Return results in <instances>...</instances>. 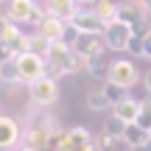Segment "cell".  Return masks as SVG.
<instances>
[{
    "instance_id": "cell-26",
    "label": "cell",
    "mask_w": 151,
    "mask_h": 151,
    "mask_svg": "<svg viewBox=\"0 0 151 151\" xmlns=\"http://www.w3.org/2000/svg\"><path fill=\"white\" fill-rule=\"evenodd\" d=\"M78 37H81V31H78V28H73L70 22H67V31H65V42H67V45L73 48V45L78 42Z\"/></svg>"
},
{
    "instance_id": "cell-37",
    "label": "cell",
    "mask_w": 151,
    "mask_h": 151,
    "mask_svg": "<svg viewBox=\"0 0 151 151\" xmlns=\"http://www.w3.org/2000/svg\"><path fill=\"white\" fill-rule=\"evenodd\" d=\"M0 3H3V0H0Z\"/></svg>"
},
{
    "instance_id": "cell-22",
    "label": "cell",
    "mask_w": 151,
    "mask_h": 151,
    "mask_svg": "<svg viewBox=\"0 0 151 151\" xmlns=\"http://www.w3.org/2000/svg\"><path fill=\"white\" fill-rule=\"evenodd\" d=\"M20 34V28H17V22L9 20V14H0V42H6V39L17 37Z\"/></svg>"
},
{
    "instance_id": "cell-32",
    "label": "cell",
    "mask_w": 151,
    "mask_h": 151,
    "mask_svg": "<svg viewBox=\"0 0 151 151\" xmlns=\"http://www.w3.org/2000/svg\"><path fill=\"white\" fill-rule=\"evenodd\" d=\"M137 3H140V6H151V0H137Z\"/></svg>"
},
{
    "instance_id": "cell-28",
    "label": "cell",
    "mask_w": 151,
    "mask_h": 151,
    "mask_svg": "<svg viewBox=\"0 0 151 151\" xmlns=\"http://www.w3.org/2000/svg\"><path fill=\"white\" fill-rule=\"evenodd\" d=\"M140 56H143V59H151V34L140 42Z\"/></svg>"
},
{
    "instance_id": "cell-31",
    "label": "cell",
    "mask_w": 151,
    "mask_h": 151,
    "mask_svg": "<svg viewBox=\"0 0 151 151\" xmlns=\"http://www.w3.org/2000/svg\"><path fill=\"white\" fill-rule=\"evenodd\" d=\"M76 3H78V6H92L95 0H76Z\"/></svg>"
},
{
    "instance_id": "cell-20",
    "label": "cell",
    "mask_w": 151,
    "mask_h": 151,
    "mask_svg": "<svg viewBox=\"0 0 151 151\" xmlns=\"http://www.w3.org/2000/svg\"><path fill=\"white\" fill-rule=\"evenodd\" d=\"M48 39H45L42 37V34H28V53H37V56H42V59H45V53H48Z\"/></svg>"
},
{
    "instance_id": "cell-17",
    "label": "cell",
    "mask_w": 151,
    "mask_h": 151,
    "mask_svg": "<svg viewBox=\"0 0 151 151\" xmlns=\"http://www.w3.org/2000/svg\"><path fill=\"white\" fill-rule=\"evenodd\" d=\"M70 50H73V48L65 42V39L50 42V45H48V53H45V62H59V65H62V62L67 59V53H70Z\"/></svg>"
},
{
    "instance_id": "cell-1",
    "label": "cell",
    "mask_w": 151,
    "mask_h": 151,
    "mask_svg": "<svg viewBox=\"0 0 151 151\" xmlns=\"http://www.w3.org/2000/svg\"><path fill=\"white\" fill-rule=\"evenodd\" d=\"M140 78H143V73L134 67V62H129V59H115V62H109L106 81H112L115 87H120V90H132Z\"/></svg>"
},
{
    "instance_id": "cell-12",
    "label": "cell",
    "mask_w": 151,
    "mask_h": 151,
    "mask_svg": "<svg viewBox=\"0 0 151 151\" xmlns=\"http://www.w3.org/2000/svg\"><path fill=\"white\" fill-rule=\"evenodd\" d=\"M45 9H48V14L62 17L65 22H70L73 14L78 11V3H76V0H48V3H45Z\"/></svg>"
},
{
    "instance_id": "cell-10",
    "label": "cell",
    "mask_w": 151,
    "mask_h": 151,
    "mask_svg": "<svg viewBox=\"0 0 151 151\" xmlns=\"http://www.w3.org/2000/svg\"><path fill=\"white\" fill-rule=\"evenodd\" d=\"M73 50H76V53H81V56L87 59V56H98V53H104V50H106V45H104V37L81 34V37H78V42L73 45Z\"/></svg>"
},
{
    "instance_id": "cell-36",
    "label": "cell",
    "mask_w": 151,
    "mask_h": 151,
    "mask_svg": "<svg viewBox=\"0 0 151 151\" xmlns=\"http://www.w3.org/2000/svg\"><path fill=\"white\" fill-rule=\"evenodd\" d=\"M148 137H151V132H148Z\"/></svg>"
},
{
    "instance_id": "cell-25",
    "label": "cell",
    "mask_w": 151,
    "mask_h": 151,
    "mask_svg": "<svg viewBox=\"0 0 151 151\" xmlns=\"http://www.w3.org/2000/svg\"><path fill=\"white\" fill-rule=\"evenodd\" d=\"M45 20H48V9L37 3V9H34V14H31V25H37V28H39Z\"/></svg>"
},
{
    "instance_id": "cell-24",
    "label": "cell",
    "mask_w": 151,
    "mask_h": 151,
    "mask_svg": "<svg viewBox=\"0 0 151 151\" xmlns=\"http://www.w3.org/2000/svg\"><path fill=\"white\" fill-rule=\"evenodd\" d=\"M123 129H126V123L118 120L115 115H112V120H106V126H104V132H106V134H115V137H123Z\"/></svg>"
},
{
    "instance_id": "cell-21",
    "label": "cell",
    "mask_w": 151,
    "mask_h": 151,
    "mask_svg": "<svg viewBox=\"0 0 151 151\" xmlns=\"http://www.w3.org/2000/svg\"><path fill=\"white\" fill-rule=\"evenodd\" d=\"M62 67H65V76H76V73H81V70H84V56L76 53V50H70V53H67V59L62 62Z\"/></svg>"
},
{
    "instance_id": "cell-4",
    "label": "cell",
    "mask_w": 151,
    "mask_h": 151,
    "mask_svg": "<svg viewBox=\"0 0 151 151\" xmlns=\"http://www.w3.org/2000/svg\"><path fill=\"white\" fill-rule=\"evenodd\" d=\"M129 39H132V28L126 25V22H120V20L109 22V25L104 28V45H106L109 50H115V53L129 48Z\"/></svg>"
},
{
    "instance_id": "cell-38",
    "label": "cell",
    "mask_w": 151,
    "mask_h": 151,
    "mask_svg": "<svg viewBox=\"0 0 151 151\" xmlns=\"http://www.w3.org/2000/svg\"><path fill=\"white\" fill-rule=\"evenodd\" d=\"M0 84H3V81H0Z\"/></svg>"
},
{
    "instance_id": "cell-30",
    "label": "cell",
    "mask_w": 151,
    "mask_h": 151,
    "mask_svg": "<svg viewBox=\"0 0 151 151\" xmlns=\"http://www.w3.org/2000/svg\"><path fill=\"white\" fill-rule=\"evenodd\" d=\"M17 151H39V148H34V146H20Z\"/></svg>"
},
{
    "instance_id": "cell-34",
    "label": "cell",
    "mask_w": 151,
    "mask_h": 151,
    "mask_svg": "<svg viewBox=\"0 0 151 151\" xmlns=\"http://www.w3.org/2000/svg\"><path fill=\"white\" fill-rule=\"evenodd\" d=\"M0 151H9V148H0Z\"/></svg>"
},
{
    "instance_id": "cell-35",
    "label": "cell",
    "mask_w": 151,
    "mask_h": 151,
    "mask_svg": "<svg viewBox=\"0 0 151 151\" xmlns=\"http://www.w3.org/2000/svg\"><path fill=\"white\" fill-rule=\"evenodd\" d=\"M42 3H48V0H42Z\"/></svg>"
},
{
    "instance_id": "cell-5",
    "label": "cell",
    "mask_w": 151,
    "mask_h": 151,
    "mask_svg": "<svg viewBox=\"0 0 151 151\" xmlns=\"http://www.w3.org/2000/svg\"><path fill=\"white\" fill-rule=\"evenodd\" d=\"M70 25L78 28L81 34H92V37H104V28H106L95 14H92V9H78V11L73 14Z\"/></svg>"
},
{
    "instance_id": "cell-14",
    "label": "cell",
    "mask_w": 151,
    "mask_h": 151,
    "mask_svg": "<svg viewBox=\"0 0 151 151\" xmlns=\"http://www.w3.org/2000/svg\"><path fill=\"white\" fill-rule=\"evenodd\" d=\"M123 143H126L129 148L146 146V143H148V132H143L137 123H126V129H123Z\"/></svg>"
},
{
    "instance_id": "cell-29",
    "label": "cell",
    "mask_w": 151,
    "mask_h": 151,
    "mask_svg": "<svg viewBox=\"0 0 151 151\" xmlns=\"http://www.w3.org/2000/svg\"><path fill=\"white\" fill-rule=\"evenodd\" d=\"M143 84H146V90H148V95H151V70L143 73Z\"/></svg>"
},
{
    "instance_id": "cell-7",
    "label": "cell",
    "mask_w": 151,
    "mask_h": 151,
    "mask_svg": "<svg viewBox=\"0 0 151 151\" xmlns=\"http://www.w3.org/2000/svg\"><path fill=\"white\" fill-rule=\"evenodd\" d=\"M22 137V129L20 123H17L14 118H9V115H0V148H14L17 143H20Z\"/></svg>"
},
{
    "instance_id": "cell-6",
    "label": "cell",
    "mask_w": 151,
    "mask_h": 151,
    "mask_svg": "<svg viewBox=\"0 0 151 151\" xmlns=\"http://www.w3.org/2000/svg\"><path fill=\"white\" fill-rule=\"evenodd\" d=\"M146 17H148L146 6H140L137 0L118 3V20H120V22H126L129 28H134V25H140V22H146Z\"/></svg>"
},
{
    "instance_id": "cell-33",
    "label": "cell",
    "mask_w": 151,
    "mask_h": 151,
    "mask_svg": "<svg viewBox=\"0 0 151 151\" xmlns=\"http://www.w3.org/2000/svg\"><path fill=\"white\" fill-rule=\"evenodd\" d=\"M132 151H148V148L146 146H137V148H132Z\"/></svg>"
},
{
    "instance_id": "cell-8",
    "label": "cell",
    "mask_w": 151,
    "mask_h": 151,
    "mask_svg": "<svg viewBox=\"0 0 151 151\" xmlns=\"http://www.w3.org/2000/svg\"><path fill=\"white\" fill-rule=\"evenodd\" d=\"M34 9H37V3H34V0H9L6 14H9V20L17 22V25H28V22H31Z\"/></svg>"
},
{
    "instance_id": "cell-11",
    "label": "cell",
    "mask_w": 151,
    "mask_h": 151,
    "mask_svg": "<svg viewBox=\"0 0 151 151\" xmlns=\"http://www.w3.org/2000/svg\"><path fill=\"white\" fill-rule=\"evenodd\" d=\"M39 34H42L48 42H59V39H65V31H67V22L62 20V17H53V14H48V20L42 22V25L37 28Z\"/></svg>"
},
{
    "instance_id": "cell-2",
    "label": "cell",
    "mask_w": 151,
    "mask_h": 151,
    "mask_svg": "<svg viewBox=\"0 0 151 151\" xmlns=\"http://www.w3.org/2000/svg\"><path fill=\"white\" fill-rule=\"evenodd\" d=\"M28 95H31L34 106L45 109V106L59 101V81L50 78V76H42V78H37L34 84H28Z\"/></svg>"
},
{
    "instance_id": "cell-19",
    "label": "cell",
    "mask_w": 151,
    "mask_h": 151,
    "mask_svg": "<svg viewBox=\"0 0 151 151\" xmlns=\"http://www.w3.org/2000/svg\"><path fill=\"white\" fill-rule=\"evenodd\" d=\"M0 81H3V84H20L14 59H3V62H0Z\"/></svg>"
},
{
    "instance_id": "cell-15",
    "label": "cell",
    "mask_w": 151,
    "mask_h": 151,
    "mask_svg": "<svg viewBox=\"0 0 151 151\" xmlns=\"http://www.w3.org/2000/svg\"><path fill=\"white\" fill-rule=\"evenodd\" d=\"M84 70L92 76V78H106V73H109V62L104 59V53H98V56H87L84 59Z\"/></svg>"
},
{
    "instance_id": "cell-9",
    "label": "cell",
    "mask_w": 151,
    "mask_h": 151,
    "mask_svg": "<svg viewBox=\"0 0 151 151\" xmlns=\"http://www.w3.org/2000/svg\"><path fill=\"white\" fill-rule=\"evenodd\" d=\"M112 112H115V118L123 120V123H134V120L140 118V112H143V101L126 95L123 101H118V104L112 106Z\"/></svg>"
},
{
    "instance_id": "cell-3",
    "label": "cell",
    "mask_w": 151,
    "mask_h": 151,
    "mask_svg": "<svg viewBox=\"0 0 151 151\" xmlns=\"http://www.w3.org/2000/svg\"><path fill=\"white\" fill-rule=\"evenodd\" d=\"M17 65V76H20V84H34L37 78L45 76V59L37 53H22L14 59Z\"/></svg>"
},
{
    "instance_id": "cell-18",
    "label": "cell",
    "mask_w": 151,
    "mask_h": 151,
    "mask_svg": "<svg viewBox=\"0 0 151 151\" xmlns=\"http://www.w3.org/2000/svg\"><path fill=\"white\" fill-rule=\"evenodd\" d=\"M87 106H90L92 112H104V109L112 106V101L106 98L104 90H90V92H87Z\"/></svg>"
},
{
    "instance_id": "cell-39",
    "label": "cell",
    "mask_w": 151,
    "mask_h": 151,
    "mask_svg": "<svg viewBox=\"0 0 151 151\" xmlns=\"http://www.w3.org/2000/svg\"><path fill=\"white\" fill-rule=\"evenodd\" d=\"M0 115H3V112H0Z\"/></svg>"
},
{
    "instance_id": "cell-16",
    "label": "cell",
    "mask_w": 151,
    "mask_h": 151,
    "mask_svg": "<svg viewBox=\"0 0 151 151\" xmlns=\"http://www.w3.org/2000/svg\"><path fill=\"white\" fill-rule=\"evenodd\" d=\"M67 134H70V143H73L76 151H84V148H90L92 143H95L87 126H73V129H67Z\"/></svg>"
},
{
    "instance_id": "cell-23",
    "label": "cell",
    "mask_w": 151,
    "mask_h": 151,
    "mask_svg": "<svg viewBox=\"0 0 151 151\" xmlns=\"http://www.w3.org/2000/svg\"><path fill=\"white\" fill-rule=\"evenodd\" d=\"M104 92H106V98L112 101V106H115L118 101H123V98H126V90H120V87H115L112 81H106V87H104Z\"/></svg>"
},
{
    "instance_id": "cell-27",
    "label": "cell",
    "mask_w": 151,
    "mask_h": 151,
    "mask_svg": "<svg viewBox=\"0 0 151 151\" xmlns=\"http://www.w3.org/2000/svg\"><path fill=\"white\" fill-rule=\"evenodd\" d=\"M134 123L140 126L143 132H151V112H148V109H143V112H140V118H137Z\"/></svg>"
},
{
    "instance_id": "cell-13",
    "label": "cell",
    "mask_w": 151,
    "mask_h": 151,
    "mask_svg": "<svg viewBox=\"0 0 151 151\" xmlns=\"http://www.w3.org/2000/svg\"><path fill=\"white\" fill-rule=\"evenodd\" d=\"M92 14H95L104 25H109V22L118 20V3H115V0H95V3H92Z\"/></svg>"
}]
</instances>
